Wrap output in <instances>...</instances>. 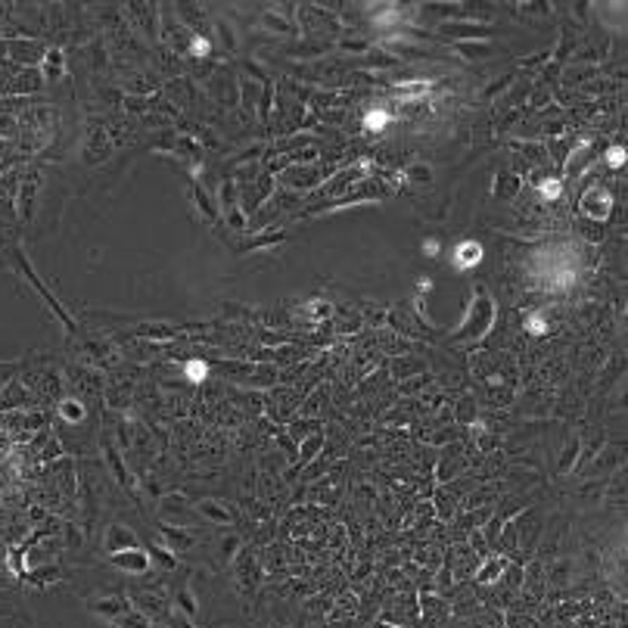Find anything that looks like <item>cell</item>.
I'll return each mask as SVG.
<instances>
[{
  "label": "cell",
  "mask_w": 628,
  "mask_h": 628,
  "mask_svg": "<svg viewBox=\"0 0 628 628\" xmlns=\"http://www.w3.org/2000/svg\"><path fill=\"white\" fill-rule=\"evenodd\" d=\"M368 125H370V128H379V125H386V115H370Z\"/></svg>",
  "instance_id": "obj_2"
},
{
  "label": "cell",
  "mask_w": 628,
  "mask_h": 628,
  "mask_svg": "<svg viewBox=\"0 0 628 628\" xmlns=\"http://www.w3.org/2000/svg\"><path fill=\"white\" fill-rule=\"evenodd\" d=\"M610 162H613V165H619V162H622V149H613V159Z\"/></svg>",
  "instance_id": "obj_3"
},
{
  "label": "cell",
  "mask_w": 628,
  "mask_h": 628,
  "mask_svg": "<svg viewBox=\"0 0 628 628\" xmlns=\"http://www.w3.org/2000/svg\"><path fill=\"white\" fill-rule=\"evenodd\" d=\"M476 256H479V246H476V243H467V246L460 249V265H467V268H470V265H476Z\"/></svg>",
  "instance_id": "obj_1"
}]
</instances>
